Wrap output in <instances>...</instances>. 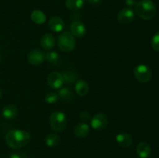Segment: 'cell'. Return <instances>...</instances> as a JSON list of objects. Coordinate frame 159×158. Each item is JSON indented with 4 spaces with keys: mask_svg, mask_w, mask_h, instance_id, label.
<instances>
[{
    "mask_svg": "<svg viewBox=\"0 0 159 158\" xmlns=\"http://www.w3.org/2000/svg\"><path fill=\"white\" fill-rule=\"evenodd\" d=\"M6 142L9 147L19 149L27 145L30 141V135L22 129H11L6 133Z\"/></svg>",
    "mask_w": 159,
    "mask_h": 158,
    "instance_id": "obj_1",
    "label": "cell"
},
{
    "mask_svg": "<svg viewBox=\"0 0 159 158\" xmlns=\"http://www.w3.org/2000/svg\"><path fill=\"white\" fill-rule=\"evenodd\" d=\"M156 11V6L152 0H141L137 2L135 6L136 14L144 20H149L154 18Z\"/></svg>",
    "mask_w": 159,
    "mask_h": 158,
    "instance_id": "obj_2",
    "label": "cell"
},
{
    "mask_svg": "<svg viewBox=\"0 0 159 158\" xmlns=\"http://www.w3.org/2000/svg\"><path fill=\"white\" fill-rule=\"evenodd\" d=\"M50 125L55 133L63 131L67 125L66 116L61 111L54 112L50 116Z\"/></svg>",
    "mask_w": 159,
    "mask_h": 158,
    "instance_id": "obj_3",
    "label": "cell"
},
{
    "mask_svg": "<svg viewBox=\"0 0 159 158\" xmlns=\"http://www.w3.org/2000/svg\"><path fill=\"white\" fill-rule=\"evenodd\" d=\"M57 45L64 52H71L75 47V40L74 36L68 31L61 33L58 37Z\"/></svg>",
    "mask_w": 159,
    "mask_h": 158,
    "instance_id": "obj_4",
    "label": "cell"
},
{
    "mask_svg": "<svg viewBox=\"0 0 159 158\" xmlns=\"http://www.w3.org/2000/svg\"><path fill=\"white\" fill-rule=\"evenodd\" d=\"M134 74L137 80L141 83L148 82L152 77V70L145 64L137 65L134 69Z\"/></svg>",
    "mask_w": 159,
    "mask_h": 158,
    "instance_id": "obj_5",
    "label": "cell"
},
{
    "mask_svg": "<svg viewBox=\"0 0 159 158\" xmlns=\"http://www.w3.org/2000/svg\"><path fill=\"white\" fill-rule=\"evenodd\" d=\"M108 122L109 119L107 115L103 113H97L92 118L91 126L93 129L100 131L107 126Z\"/></svg>",
    "mask_w": 159,
    "mask_h": 158,
    "instance_id": "obj_6",
    "label": "cell"
},
{
    "mask_svg": "<svg viewBox=\"0 0 159 158\" xmlns=\"http://www.w3.org/2000/svg\"><path fill=\"white\" fill-rule=\"evenodd\" d=\"M65 81L61 73L52 71L48 76V84L53 89H60L63 86Z\"/></svg>",
    "mask_w": 159,
    "mask_h": 158,
    "instance_id": "obj_7",
    "label": "cell"
},
{
    "mask_svg": "<svg viewBox=\"0 0 159 158\" xmlns=\"http://www.w3.org/2000/svg\"><path fill=\"white\" fill-rule=\"evenodd\" d=\"M45 54L40 49H34L30 51L27 55V60L30 64L37 66L43 63L45 60Z\"/></svg>",
    "mask_w": 159,
    "mask_h": 158,
    "instance_id": "obj_8",
    "label": "cell"
},
{
    "mask_svg": "<svg viewBox=\"0 0 159 158\" xmlns=\"http://www.w3.org/2000/svg\"><path fill=\"white\" fill-rule=\"evenodd\" d=\"M135 13L131 8L126 7L121 9L117 15V20L120 24L127 25L134 20Z\"/></svg>",
    "mask_w": 159,
    "mask_h": 158,
    "instance_id": "obj_9",
    "label": "cell"
},
{
    "mask_svg": "<svg viewBox=\"0 0 159 158\" xmlns=\"http://www.w3.org/2000/svg\"><path fill=\"white\" fill-rule=\"evenodd\" d=\"M70 31L74 37L82 38L86 33V28L85 25L80 21H75L70 26Z\"/></svg>",
    "mask_w": 159,
    "mask_h": 158,
    "instance_id": "obj_10",
    "label": "cell"
},
{
    "mask_svg": "<svg viewBox=\"0 0 159 158\" xmlns=\"http://www.w3.org/2000/svg\"><path fill=\"white\" fill-rule=\"evenodd\" d=\"M48 27L51 31L55 33H59L63 31L65 29V22L61 18L58 16H53L48 21Z\"/></svg>",
    "mask_w": 159,
    "mask_h": 158,
    "instance_id": "obj_11",
    "label": "cell"
},
{
    "mask_svg": "<svg viewBox=\"0 0 159 158\" xmlns=\"http://www.w3.org/2000/svg\"><path fill=\"white\" fill-rule=\"evenodd\" d=\"M18 115V108L15 105L8 104L3 107L2 110V116L7 120H12L16 118Z\"/></svg>",
    "mask_w": 159,
    "mask_h": 158,
    "instance_id": "obj_12",
    "label": "cell"
},
{
    "mask_svg": "<svg viewBox=\"0 0 159 158\" xmlns=\"http://www.w3.org/2000/svg\"><path fill=\"white\" fill-rule=\"evenodd\" d=\"M55 45V37L51 33H45L40 39V46L43 50H51Z\"/></svg>",
    "mask_w": 159,
    "mask_h": 158,
    "instance_id": "obj_13",
    "label": "cell"
},
{
    "mask_svg": "<svg viewBox=\"0 0 159 158\" xmlns=\"http://www.w3.org/2000/svg\"><path fill=\"white\" fill-rule=\"evenodd\" d=\"M116 141L118 145L124 148L129 147L132 144V136L129 133H120L116 135Z\"/></svg>",
    "mask_w": 159,
    "mask_h": 158,
    "instance_id": "obj_14",
    "label": "cell"
},
{
    "mask_svg": "<svg viewBox=\"0 0 159 158\" xmlns=\"http://www.w3.org/2000/svg\"><path fill=\"white\" fill-rule=\"evenodd\" d=\"M90 128L89 125L85 122L78 123L74 128V133L77 137L85 138L89 134Z\"/></svg>",
    "mask_w": 159,
    "mask_h": 158,
    "instance_id": "obj_15",
    "label": "cell"
},
{
    "mask_svg": "<svg viewBox=\"0 0 159 158\" xmlns=\"http://www.w3.org/2000/svg\"><path fill=\"white\" fill-rule=\"evenodd\" d=\"M137 153L141 158H148L152 153L151 146L146 142H141L137 147Z\"/></svg>",
    "mask_w": 159,
    "mask_h": 158,
    "instance_id": "obj_16",
    "label": "cell"
},
{
    "mask_svg": "<svg viewBox=\"0 0 159 158\" xmlns=\"http://www.w3.org/2000/svg\"><path fill=\"white\" fill-rule=\"evenodd\" d=\"M75 91L79 95L85 96L89 91V86L86 81L79 79L76 81L75 85Z\"/></svg>",
    "mask_w": 159,
    "mask_h": 158,
    "instance_id": "obj_17",
    "label": "cell"
},
{
    "mask_svg": "<svg viewBox=\"0 0 159 158\" xmlns=\"http://www.w3.org/2000/svg\"><path fill=\"white\" fill-rule=\"evenodd\" d=\"M30 19L34 23L38 25L43 24L47 20V16L44 12L40 9H35L30 14Z\"/></svg>",
    "mask_w": 159,
    "mask_h": 158,
    "instance_id": "obj_18",
    "label": "cell"
},
{
    "mask_svg": "<svg viewBox=\"0 0 159 158\" xmlns=\"http://www.w3.org/2000/svg\"><path fill=\"white\" fill-rule=\"evenodd\" d=\"M62 76L64 77V81L65 83L71 85V84L75 83L78 81V74L75 70L67 69L62 72Z\"/></svg>",
    "mask_w": 159,
    "mask_h": 158,
    "instance_id": "obj_19",
    "label": "cell"
},
{
    "mask_svg": "<svg viewBox=\"0 0 159 158\" xmlns=\"http://www.w3.org/2000/svg\"><path fill=\"white\" fill-rule=\"evenodd\" d=\"M85 2V0H66L65 6L69 10L78 11L83 8Z\"/></svg>",
    "mask_w": 159,
    "mask_h": 158,
    "instance_id": "obj_20",
    "label": "cell"
},
{
    "mask_svg": "<svg viewBox=\"0 0 159 158\" xmlns=\"http://www.w3.org/2000/svg\"><path fill=\"white\" fill-rule=\"evenodd\" d=\"M57 95H58L59 99L64 102H70L74 98V94H73L71 90L67 87L61 88L57 92Z\"/></svg>",
    "mask_w": 159,
    "mask_h": 158,
    "instance_id": "obj_21",
    "label": "cell"
},
{
    "mask_svg": "<svg viewBox=\"0 0 159 158\" xmlns=\"http://www.w3.org/2000/svg\"><path fill=\"white\" fill-rule=\"evenodd\" d=\"M60 143V137L56 133H49L45 138V143L49 147H55Z\"/></svg>",
    "mask_w": 159,
    "mask_h": 158,
    "instance_id": "obj_22",
    "label": "cell"
},
{
    "mask_svg": "<svg viewBox=\"0 0 159 158\" xmlns=\"http://www.w3.org/2000/svg\"><path fill=\"white\" fill-rule=\"evenodd\" d=\"M45 59L53 65H57L60 61V56L56 51H49L45 55Z\"/></svg>",
    "mask_w": 159,
    "mask_h": 158,
    "instance_id": "obj_23",
    "label": "cell"
},
{
    "mask_svg": "<svg viewBox=\"0 0 159 158\" xmlns=\"http://www.w3.org/2000/svg\"><path fill=\"white\" fill-rule=\"evenodd\" d=\"M58 99L59 97L57 95V93L55 92H48L45 95V102L48 104H51V105L57 102Z\"/></svg>",
    "mask_w": 159,
    "mask_h": 158,
    "instance_id": "obj_24",
    "label": "cell"
},
{
    "mask_svg": "<svg viewBox=\"0 0 159 158\" xmlns=\"http://www.w3.org/2000/svg\"><path fill=\"white\" fill-rule=\"evenodd\" d=\"M151 46L154 50L159 51V32L156 33L153 36L151 41Z\"/></svg>",
    "mask_w": 159,
    "mask_h": 158,
    "instance_id": "obj_25",
    "label": "cell"
},
{
    "mask_svg": "<svg viewBox=\"0 0 159 158\" xmlns=\"http://www.w3.org/2000/svg\"><path fill=\"white\" fill-rule=\"evenodd\" d=\"M9 158H29L26 153L23 152H14L9 156Z\"/></svg>",
    "mask_w": 159,
    "mask_h": 158,
    "instance_id": "obj_26",
    "label": "cell"
},
{
    "mask_svg": "<svg viewBox=\"0 0 159 158\" xmlns=\"http://www.w3.org/2000/svg\"><path fill=\"white\" fill-rule=\"evenodd\" d=\"M90 115L88 111L85 110V111H82L80 114V119H82V121H86L89 119Z\"/></svg>",
    "mask_w": 159,
    "mask_h": 158,
    "instance_id": "obj_27",
    "label": "cell"
},
{
    "mask_svg": "<svg viewBox=\"0 0 159 158\" xmlns=\"http://www.w3.org/2000/svg\"><path fill=\"white\" fill-rule=\"evenodd\" d=\"M125 4L129 8L132 7V6H135L137 4V0H125Z\"/></svg>",
    "mask_w": 159,
    "mask_h": 158,
    "instance_id": "obj_28",
    "label": "cell"
},
{
    "mask_svg": "<svg viewBox=\"0 0 159 158\" xmlns=\"http://www.w3.org/2000/svg\"><path fill=\"white\" fill-rule=\"evenodd\" d=\"M87 2L91 5H98L102 2V0H87Z\"/></svg>",
    "mask_w": 159,
    "mask_h": 158,
    "instance_id": "obj_29",
    "label": "cell"
},
{
    "mask_svg": "<svg viewBox=\"0 0 159 158\" xmlns=\"http://www.w3.org/2000/svg\"><path fill=\"white\" fill-rule=\"evenodd\" d=\"M2 61V53L0 52V64Z\"/></svg>",
    "mask_w": 159,
    "mask_h": 158,
    "instance_id": "obj_30",
    "label": "cell"
},
{
    "mask_svg": "<svg viewBox=\"0 0 159 158\" xmlns=\"http://www.w3.org/2000/svg\"><path fill=\"white\" fill-rule=\"evenodd\" d=\"M2 91L1 88H0V99L2 98Z\"/></svg>",
    "mask_w": 159,
    "mask_h": 158,
    "instance_id": "obj_31",
    "label": "cell"
}]
</instances>
